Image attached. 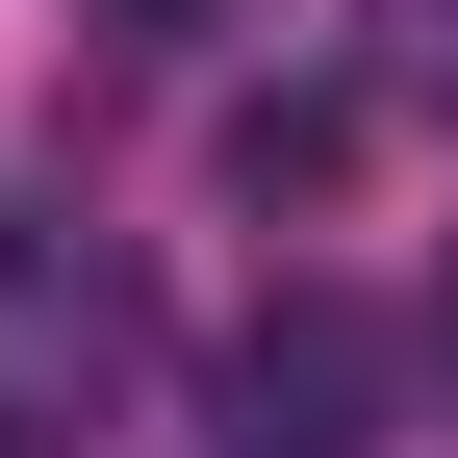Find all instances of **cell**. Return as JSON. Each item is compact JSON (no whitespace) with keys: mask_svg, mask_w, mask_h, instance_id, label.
<instances>
[{"mask_svg":"<svg viewBox=\"0 0 458 458\" xmlns=\"http://www.w3.org/2000/svg\"><path fill=\"white\" fill-rule=\"evenodd\" d=\"M229 458H382V331L331 306V280H280V306L229 331Z\"/></svg>","mask_w":458,"mask_h":458,"instance_id":"2","label":"cell"},{"mask_svg":"<svg viewBox=\"0 0 458 458\" xmlns=\"http://www.w3.org/2000/svg\"><path fill=\"white\" fill-rule=\"evenodd\" d=\"M102 382H128V280H102L77 229L0 204V458H77V433H102Z\"/></svg>","mask_w":458,"mask_h":458,"instance_id":"1","label":"cell"},{"mask_svg":"<svg viewBox=\"0 0 458 458\" xmlns=\"http://www.w3.org/2000/svg\"><path fill=\"white\" fill-rule=\"evenodd\" d=\"M382 26V102H458V0H357Z\"/></svg>","mask_w":458,"mask_h":458,"instance_id":"3","label":"cell"}]
</instances>
